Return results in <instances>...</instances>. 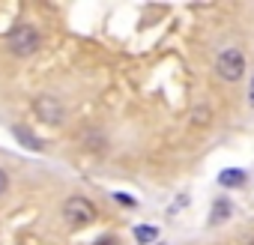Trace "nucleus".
Returning a JSON list of instances; mask_svg holds the SVG:
<instances>
[{
	"label": "nucleus",
	"mask_w": 254,
	"mask_h": 245,
	"mask_svg": "<svg viewBox=\"0 0 254 245\" xmlns=\"http://www.w3.org/2000/svg\"><path fill=\"white\" fill-rule=\"evenodd\" d=\"M215 72H218V78L227 81V84L239 81V78L245 75V54H242L239 48H224V51L215 57Z\"/></svg>",
	"instance_id": "f257e3e1"
},
{
	"label": "nucleus",
	"mask_w": 254,
	"mask_h": 245,
	"mask_svg": "<svg viewBox=\"0 0 254 245\" xmlns=\"http://www.w3.org/2000/svg\"><path fill=\"white\" fill-rule=\"evenodd\" d=\"M6 42H9V51H12L15 57H30V54L39 51V33H36L30 24L12 27L9 36H6Z\"/></svg>",
	"instance_id": "f03ea898"
},
{
	"label": "nucleus",
	"mask_w": 254,
	"mask_h": 245,
	"mask_svg": "<svg viewBox=\"0 0 254 245\" xmlns=\"http://www.w3.org/2000/svg\"><path fill=\"white\" fill-rule=\"evenodd\" d=\"M63 218H66L72 227H87V224L96 218V206H93L87 197L75 194V197H69V200L63 203Z\"/></svg>",
	"instance_id": "7ed1b4c3"
},
{
	"label": "nucleus",
	"mask_w": 254,
	"mask_h": 245,
	"mask_svg": "<svg viewBox=\"0 0 254 245\" xmlns=\"http://www.w3.org/2000/svg\"><path fill=\"white\" fill-rule=\"evenodd\" d=\"M33 111L42 122H48V126H57V122H63V105L54 99V96H36L33 102Z\"/></svg>",
	"instance_id": "20e7f679"
},
{
	"label": "nucleus",
	"mask_w": 254,
	"mask_h": 245,
	"mask_svg": "<svg viewBox=\"0 0 254 245\" xmlns=\"http://www.w3.org/2000/svg\"><path fill=\"white\" fill-rule=\"evenodd\" d=\"M12 135H15V138H18V141H21V144H24L27 150H42L39 138H33V135H30V132L24 129V126H15V129H12Z\"/></svg>",
	"instance_id": "39448f33"
},
{
	"label": "nucleus",
	"mask_w": 254,
	"mask_h": 245,
	"mask_svg": "<svg viewBox=\"0 0 254 245\" xmlns=\"http://www.w3.org/2000/svg\"><path fill=\"white\" fill-rule=\"evenodd\" d=\"M218 183H221V185H242V183H245V174H242V171H224V174L218 177Z\"/></svg>",
	"instance_id": "423d86ee"
},
{
	"label": "nucleus",
	"mask_w": 254,
	"mask_h": 245,
	"mask_svg": "<svg viewBox=\"0 0 254 245\" xmlns=\"http://www.w3.org/2000/svg\"><path fill=\"white\" fill-rule=\"evenodd\" d=\"M135 236H138V242H153L156 239V227H138Z\"/></svg>",
	"instance_id": "0eeeda50"
},
{
	"label": "nucleus",
	"mask_w": 254,
	"mask_h": 245,
	"mask_svg": "<svg viewBox=\"0 0 254 245\" xmlns=\"http://www.w3.org/2000/svg\"><path fill=\"white\" fill-rule=\"evenodd\" d=\"M6 188H9V177H6V171H3V168H0V194H3Z\"/></svg>",
	"instance_id": "6e6552de"
},
{
	"label": "nucleus",
	"mask_w": 254,
	"mask_h": 245,
	"mask_svg": "<svg viewBox=\"0 0 254 245\" xmlns=\"http://www.w3.org/2000/svg\"><path fill=\"white\" fill-rule=\"evenodd\" d=\"M96 245H120V242H117V239H114V236H102V239H99V242H96Z\"/></svg>",
	"instance_id": "1a4fd4ad"
},
{
	"label": "nucleus",
	"mask_w": 254,
	"mask_h": 245,
	"mask_svg": "<svg viewBox=\"0 0 254 245\" xmlns=\"http://www.w3.org/2000/svg\"><path fill=\"white\" fill-rule=\"evenodd\" d=\"M248 105L254 108V78H251V90H248Z\"/></svg>",
	"instance_id": "9d476101"
}]
</instances>
